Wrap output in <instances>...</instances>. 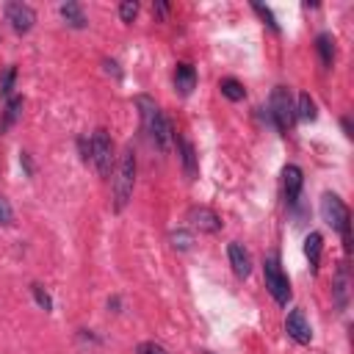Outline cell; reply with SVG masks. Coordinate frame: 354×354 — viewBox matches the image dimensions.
Masks as SVG:
<instances>
[{
	"label": "cell",
	"instance_id": "ba28073f",
	"mask_svg": "<svg viewBox=\"0 0 354 354\" xmlns=\"http://www.w3.org/2000/svg\"><path fill=\"white\" fill-rule=\"evenodd\" d=\"M285 332H288V337H293V340L301 343V346L313 340V329H310V321H307V315H304L301 307H296V310L288 313V318H285Z\"/></svg>",
	"mask_w": 354,
	"mask_h": 354
},
{
	"label": "cell",
	"instance_id": "e0dca14e",
	"mask_svg": "<svg viewBox=\"0 0 354 354\" xmlns=\"http://www.w3.org/2000/svg\"><path fill=\"white\" fill-rule=\"evenodd\" d=\"M318 116V111H315V100L307 94V91H301L299 94V102H296V119H301V122H313Z\"/></svg>",
	"mask_w": 354,
	"mask_h": 354
},
{
	"label": "cell",
	"instance_id": "6da1fadb",
	"mask_svg": "<svg viewBox=\"0 0 354 354\" xmlns=\"http://www.w3.org/2000/svg\"><path fill=\"white\" fill-rule=\"evenodd\" d=\"M136 108L141 111V122H144V130L149 133L152 144L160 149V152H169L171 149V141H174V133H171V122L163 116V111L158 108V102L147 94H138L136 97Z\"/></svg>",
	"mask_w": 354,
	"mask_h": 354
},
{
	"label": "cell",
	"instance_id": "5bb4252c",
	"mask_svg": "<svg viewBox=\"0 0 354 354\" xmlns=\"http://www.w3.org/2000/svg\"><path fill=\"white\" fill-rule=\"evenodd\" d=\"M321 252H324V238H321V232H310V235L304 238V254H307V260H310V268H313V271H318Z\"/></svg>",
	"mask_w": 354,
	"mask_h": 354
},
{
	"label": "cell",
	"instance_id": "83f0119b",
	"mask_svg": "<svg viewBox=\"0 0 354 354\" xmlns=\"http://www.w3.org/2000/svg\"><path fill=\"white\" fill-rule=\"evenodd\" d=\"M155 14L158 17H166V3H155Z\"/></svg>",
	"mask_w": 354,
	"mask_h": 354
},
{
	"label": "cell",
	"instance_id": "5b68a950",
	"mask_svg": "<svg viewBox=\"0 0 354 354\" xmlns=\"http://www.w3.org/2000/svg\"><path fill=\"white\" fill-rule=\"evenodd\" d=\"M263 274H266V288L274 296V301L277 304H288V299H290V282H288V277H285V271H282V266H279V260L274 254L266 257Z\"/></svg>",
	"mask_w": 354,
	"mask_h": 354
},
{
	"label": "cell",
	"instance_id": "ffe728a7",
	"mask_svg": "<svg viewBox=\"0 0 354 354\" xmlns=\"http://www.w3.org/2000/svg\"><path fill=\"white\" fill-rule=\"evenodd\" d=\"M136 14H138V3H136V0H124V3L119 6V17H122V22H133Z\"/></svg>",
	"mask_w": 354,
	"mask_h": 354
},
{
	"label": "cell",
	"instance_id": "4316f807",
	"mask_svg": "<svg viewBox=\"0 0 354 354\" xmlns=\"http://www.w3.org/2000/svg\"><path fill=\"white\" fill-rule=\"evenodd\" d=\"M11 218H14V210H11L8 199L0 196V224H11Z\"/></svg>",
	"mask_w": 354,
	"mask_h": 354
},
{
	"label": "cell",
	"instance_id": "cb8c5ba5",
	"mask_svg": "<svg viewBox=\"0 0 354 354\" xmlns=\"http://www.w3.org/2000/svg\"><path fill=\"white\" fill-rule=\"evenodd\" d=\"M138 354H169L160 343H155V340H144V343H138V348H136Z\"/></svg>",
	"mask_w": 354,
	"mask_h": 354
},
{
	"label": "cell",
	"instance_id": "7402d4cb",
	"mask_svg": "<svg viewBox=\"0 0 354 354\" xmlns=\"http://www.w3.org/2000/svg\"><path fill=\"white\" fill-rule=\"evenodd\" d=\"M30 290H33V299L39 301V307H44V310H53V299H50V293H47L41 285H30Z\"/></svg>",
	"mask_w": 354,
	"mask_h": 354
},
{
	"label": "cell",
	"instance_id": "9c48e42d",
	"mask_svg": "<svg viewBox=\"0 0 354 354\" xmlns=\"http://www.w3.org/2000/svg\"><path fill=\"white\" fill-rule=\"evenodd\" d=\"M185 218H188V224H191L194 230H199V232H218V230H221V218H218L210 207H205V205L191 207Z\"/></svg>",
	"mask_w": 354,
	"mask_h": 354
},
{
	"label": "cell",
	"instance_id": "7a4b0ae2",
	"mask_svg": "<svg viewBox=\"0 0 354 354\" xmlns=\"http://www.w3.org/2000/svg\"><path fill=\"white\" fill-rule=\"evenodd\" d=\"M133 183H136V155L127 147L119 158L116 177H113V207L116 210H122L127 205V199L133 196Z\"/></svg>",
	"mask_w": 354,
	"mask_h": 354
},
{
	"label": "cell",
	"instance_id": "52a82bcc",
	"mask_svg": "<svg viewBox=\"0 0 354 354\" xmlns=\"http://www.w3.org/2000/svg\"><path fill=\"white\" fill-rule=\"evenodd\" d=\"M6 19L17 33H28L36 22V11L28 3H6Z\"/></svg>",
	"mask_w": 354,
	"mask_h": 354
},
{
	"label": "cell",
	"instance_id": "8992f818",
	"mask_svg": "<svg viewBox=\"0 0 354 354\" xmlns=\"http://www.w3.org/2000/svg\"><path fill=\"white\" fill-rule=\"evenodd\" d=\"M91 163L97 166V171L102 174V177H108L111 174V163H113V144H111V136L100 127V130H94V136H91Z\"/></svg>",
	"mask_w": 354,
	"mask_h": 354
},
{
	"label": "cell",
	"instance_id": "d6986e66",
	"mask_svg": "<svg viewBox=\"0 0 354 354\" xmlns=\"http://www.w3.org/2000/svg\"><path fill=\"white\" fill-rule=\"evenodd\" d=\"M218 88H221V94H224L227 100H232V102H241V100L246 97V88H243V86H241L235 77H221Z\"/></svg>",
	"mask_w": 354,
	"mask_h": 354
},
{
	"label": "cell",
	"instance_id": "44dd1931",
	"mask_svg": "<svg viewBox=\"0 0 354 354\" xmlns=\"http://www.w3.org/2000/svg\"><path fill=\"white\" fill-rule=\"evenodd\" d=\"M252 8H254V11L260 14V17H263V22H266V25H268V28H271L274 33H279V25H277V19H274V14H271V8H266V6H260V3H252Z\"/></svg>",
	"mask_w": 354,
	"mask_h": 354
},
{
	"label": "cell",
	"instance_id": "9a60e30c",
	"mask_svg": "<svg viewBox=\"0 0 354 354\" xmlns=\"http://www.w3.org/2000/svg\"><path fill=\"white\" fill-rule=\"evenodd\" d=\"M315 50H318V55H321L324 69H329L332 61H335V39H332L329 33H321V36L315 39Z\"/></svg>",
	"mask_w": 354,
	"mask_h": 354
},
{
	"label": "cell",
	"instance_id": "ac0fdd59",
	"mask_svg": "<svg viewBox=\"0 0 354 354\" xmlns=\"http://www.w3.org/2000/svg\"><path fill=\"white\" fill-rule=\"evenodd\" d=\"M61 17L72 25V28H86V14L77 3H61Z\"/></svg>",
	"mask_w": 354,
	"mask_h": 354
},
{
	"label": "cell",
	"instance_id": "4fadbf2b",
	"mask_svg": "<svg viewBox=\"0 0 354 354\" xmlns=\"http://www.w3.org/2000/svg\"><path fill=\"white\" fill-rule=\"evenodd\" d=\"M332 296H335V304H337V310L343 313V310L348 307V271H346V266H340V268H337V274H335Z\"/></svg>",
	"mask_w": 354,
	"mask_h": 354
},
{
	"label": "cell",
	"instance_id": "d4e9b609",
	"mask_svg": "<svg viewBox=\"0 0 354 354\" xmlns=\"http://www.w3.org/2000/svg\"><path fill=\"white\" fill-rule=\"evenodd\" d=\"M171 246H174V249H191V235L183 232V230L171 232Z\"/></svg>",
	"mask_w": 354,
	"mask_h": 354
},
{
	"label": "cell",
	"instance_id": "7c38bea8",
	"mask_svg": "<svg viewBox=\"0 0 354 354\" xmlns=\"http://www.w3.org/2000/svg\"><path fill=\"white\" fill-rule=\"evenodd\" d=\"M227 254H230V266H232L235 277L246 279V277L252 274V257H249V252H246L238 241H232V243L227 246Z\"/></svg>",
	"mask_w": 354,
	"mask_h": 354
},
{
	"label": "cell",
	"instance_id": "2e32d148",
	"mask_svg": "<svg viewBox=\"0 0 354 354\" xmlns=\"http://www.w3.org/2000/svg\"><path fill=\"white\" fill-rule=\"evenodd\" d=\"M180 155H183V169H185L188 180H194L199 174V166H196V152H194L191 141H185V138L180 141Z\"/></svg>",
	"mask_w": 354,
	"mask_h": 354
},
{
	"label": "cell",
	"instance_id": "30bf717a",
	"mask_svg": "<svg viewBox=\"0 0 354 354\" xmlns=\"http://www.w3.org/2000/svg\"><path fill=\"white\" fill-rule=\"evenodd\" d=\"M301 185H304V174L299 166H285L282 171V188H285V202L288 205H296L299 202V194H301Z\"/></svg>",
	"mask_w": 354,
	"mask_h": 354
},
{
	"label": "cell",
	"instance_id": "603a6c76",
	"mask_svg": "<svg viewBox=\"0 0 354 354\" xmlns=\"http://www.w3.org/2000/svg\"><path fill=\"white\" fill-rule=\"evenodd\" d=\"M19 108H22V100H19V97H8V105H6V124H11V122L17 119Z\"/></svg>",
	"mask_w": 354,
	"mask_h": 354
},
{
	"label": "cell",
	"instance_id": "484cf974",
	"mask_svg": "<svg viewBox=\"0 0 354 354\" xmlns=\"http://www.w3.org/2000/svg\"><path fill=\"white\" fill-rule=\"evenodd\" d=\"M14 77H17V69H14V66H8V69H6V75H3V83H0V91H3L6 97H11V86H14Z\"/></svg>",
	"mask_w": 354,
	"mask_h": 354
},
{
	"label": "cell",
	"instance_id": "277c9868",
	"mask_svg": "<svg viewBox=\"0 0 354 354\" xmlns=\"http://www.w3.org/2000/svg\"><path fill=\"white\" fill-rule=\"evenodd\" d=\"M268 116L274 119L277 130H288L293 122H296V105H293V97L285 86H277L271 91V102H268Z\"/></svg>",
	"mask_w": 354,
	"mask_h": 354
},
{
	"label": "cell",
	"instance_id": "8fae6325",
	"mask_svg": "<svg viewBox=\"0 0 354 354\" xmlns=\"http://www.w3.org/2000/svg\"><path fill=\"white\" fill-rule=\"evenodd\" d=\"M194 88H196V69L188 61H180L174 66V91L180 97H188Z\"/></svg>",
	"mask_w": 354,
	"mask_h": 354
},
{
	"label": "cell",
	"instance_id": "3957f363",
	"mask_svg": "<svg viewBox=\"0 0 354 354\" xmlns=\"http://www.w3.org/2000/svg\"><path fill=\"white\" fill-rule=\"evenodd\" d=\"M321 216H324V221H326L332 230H337V232L343 235L346 249H351V232H348L351 213H348L346 202H343L337 194H324V196H321Z\"/></svg>",
	"mask_w": 354,
	"mask_h": 354
}]
</instances>
